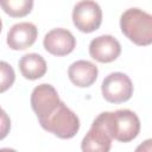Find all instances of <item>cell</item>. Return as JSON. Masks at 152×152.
Instances as JSON below:
<instances>
[{
	"instance_id": "cell-1",
	"label": "cell",
	"mask_w": 152,
	"mask_h": 152,
	"mask_svg": "<svg viewBox=\"0 0 152 152\" xmlns=\"http://www.w3.org/2000/svg\"><path fill=\"white\" fill-rule=\"evenodd\" d=\"M97 118L102 121L112 139L120 142H128L135 139L140 132V120L133 110L119 109L115 112H103Z\"/></svg>"
},
{
	"instance_id": "cell-2",
	"label": "cell",
	"mask_w": 152,
	"mask_h": 152,
	"mask_svg": "<svg viewBox=\"0 0 152 152\" xmlns=\"http://www.w3.org/2000/svg\"><path fill=\"white\" fill-rule=\"evenodd\" d=\"M122 33L134 44L146 46L152 44V14L140 8H128L120 18Z\"/></svg>"
},
{
	"instance_id": "cell-3",
	"label": "cell",
	"mask_w": 152,
	"mask_h": 152,
	"mask_svg": "<svg viewBox=\"0 0 152 152\" xmlns=\"http://www.w3.org/2000/svg\"><path fill=\"white\" fill-rule=\"evenodd\" d=\"M39 124L45 131L61 139H70L75 137L80 129L78 116L70 108H68L63 101L51 115L40 120Z\"/></svg>"
},
{
	"instance_id": "cell-4",
	"label": "cell",
	"mask_w": 152,
	"mask_h": 152,
	"mask_svg": "<svg viewBox=\"0 0 152 152\" xmlns=\"http://www.w3.org/2000/svg\"><path fill=\"white\" fill-rule=\"evenodd\" d=\"M102 96L110 103H122L133 95V83L124 72H112L104 77L101 84Z\"/></svg>"
},
{
	"instance_id": "cell-5",
	"label": "cell",
	"mask_w": 152,
	"mask_h": 152,
	"mask_svg": "<svg viewBox=\"0 0 152 152\" xmlns=\"http://www.w3.org/2000/svg\"><path fill=\"white\" fill-rule=\"evenodd\" d=\"M72 23L81 32L96 31L102 23V10L95 1H80L72 10Z\"/></svg>"
},
{
	"instance_id": "cell-6",
	"label": "cell",
	"mask_w": 152,
	"mask_h": 152,
	"mask_svg": "<svg viewBox=\"0 0 152 152\" xmlns=\"http://www.w3.org/2000/svg\"><path fill=\"white\" fill-rule=\"evenodd\" d=\"M61 102L57 90L49 83L37 86L31 94V107L39 121L51 115Z\"/></svg>"
},
{
	"instance_id": "cell-7",
	"label": "cell",
	"mask_w": 152,
	"mask_h": 152,
	"mask_svg": "<svg viewBox=\"0 0 152 152\" xmlns=\"http://www.w3.org/2000/svg\"><path fill=\"white\" fill-rule=\"evenodd\" d=\"M43 45L45 50L53 56H66L74 51L76 39L69 30L57 27L45 34Z\"/></svg>"
},
{
	"instance_id": "cell-8",
	"label": "cell",
	"mask_w": 152,
	"mask_h": 152,
	"mask_svg": "<svg viewBox=\"0 0 152 152\" xmlns=\"http://www.w3.org/2000/svg\"><path fill=\"white\" fill-rule=\"evenodd\" d=\"M112 137L102 121L96 118L88 133L81 142L82 152H109L112 147Z\"/></svg>"
},
{
	"instance_id": "cell-9",
	"label": "cell",
	"mask_w": 152,
	"mask_h": 152,
	"mask_svg": "<svg viewBox=\"0 0 152 152\" xmlns=\"http://www.w3.org/2000/svg\"><path fill=\"white\" fill-rule=\"evenodd\" d=\"M121 53V45L110 34H102L94 38L89 44V55L100 63H110Z\"/></svg>"
},
{
	"instance_id": "cell-10",
	"label": "cell",
	"mask_w": 152,
	"mask_h": 152,
	"mask_svg": "<svg viewBox=\"0 0 152 152\" xmlns=\"http://www.w3.org/2000/svg\"><path fill=\"white\" fill-rule=\"evenodd\" d=\"M38 30L32 23L14 24L7 32V45L12 50H25L32 46L37 39Z\"/></svg>"
},
{
	"instance_id": "cell-11",
	"label": "cell",
	"mask_w": 152,
	"mask_h": 152,
	"mask_svg": "<svg viewBox=\"0 0 152 152\" xmlns=\"http://www.w3.org/2000/svg\"><path fill=\"white\" fill-rule=\"evenodd\" d=\"M99 69L97 66L84 59H80L74 62L68 69V76L70 81L80 88L90 87L97 78Z\"/></svg>"
},
{
	"instance_id": "cell-12",
	"label": "cell",
	"mask_w": 152,
	"mask_h": 152,
	"mask_svg": "<svg viewBox=\"0 0 152 152\" xmlns=\"http://www.w3.org/2000/svg\"><path fill=\"white\" fill-rule=\"evenodd\" d=\"M19 70L26 80H38L46 72V62L38 53H26L19 61Z\"/></svg>"
},
{
	"instance_id": "cell-13",
	"label": "cell",
	"mask_w": 152,
	"mask_h": 152,
	"mask_svg": "<svg viewBox=\"0 0 152 152\" xmlns=\"http://www.w3.org/2000/svg\"><path fill=\"white\" fill-rule=\"evenodd\" d=\"M1 7L10 17L20 18L27 15L33 7L32 0H7L1 1Z\"/></svg>"
},
{
	"instance_id": "cell-14",
	"label": "cell",
	"mask_w": 152,
	"mask_h": 152,
	"mask_svg": "<svg viewBox=\"0 0 152 152\" xmlns=\"http://www.w3.org/2000/svg\"><path fill=\"white\" fill-rule=\"evenodd\" d=\"M0 72H1V77H0V82H1V87H0V91L4 93L6 91L14 82L15 75H14V70L13 68L6 63V62H1L0 63Z\"/></svg>"
},
{
	"instance_id": "cell-15",
	"label": "cell",
	"mask_w": 152,
	"mask_h": 152,
	"mask_svg": "<svg viewBox=\"0 0 152 152\" xmlns=\"http://www.w3.org/2000/svg\"><path fill=\"white\" fill-rule=\"evenodd\" d=\"M134 152H152V139H146L137 146Z\"/></svg>"
},
{
	"instance_id": "cell-16",
	"label": "cell",
	"mask_w": 152,
	"mask_h": 152,
	"mask_svg": "<svg viewBox=\"0 0 152 152\" xmlns=\"http://www.w3.org/2000/svg\"><path fill=\"white\" fill-rule=\"evenodd\" d=\"M0 152H17V151H15V150H13V148L4 147V148H1V150H0Z\"/></svg>"
}]
</instances>
